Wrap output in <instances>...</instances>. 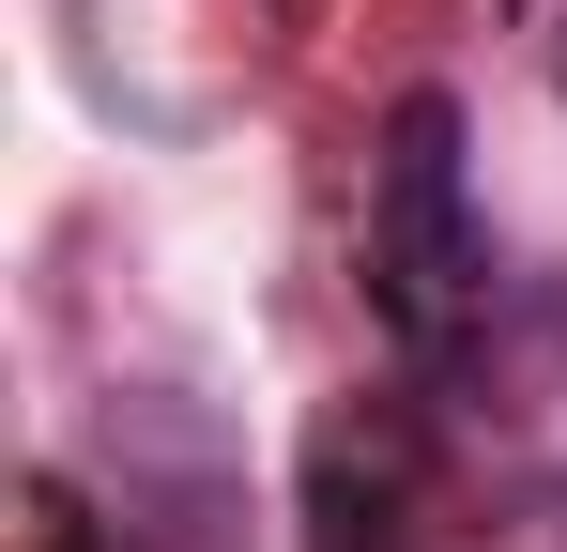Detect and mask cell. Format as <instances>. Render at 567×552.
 <instances>
[{
  "label": "cell",
  "instance_id": "1",
  "mask_svg": "<svg viewBox=\"0 0 567 552\" xmlns=\"http://www.w3.org/2000/svg\"><path fill=\"white\" fill-rule=\"evenodd\" d=\"M369 292L414 354H461L475 307H491V246H475V184H461V108L445 92H399L369 170Z\"/></svg>",
  "mask_w": 567,
  "mask_h": 552
},
{
  "label": "cell",
  "instance_id": "2",
  "mask_svg": "<svg viewBox=\"0 0 567 552\" xmlns=\"http://www.w3.org/2000/svg\"><path fill=\"white\" fill-rule=\"evenodd\" d=\"M307 522H322V552H399V476L369 460V491H353V446L322 430V460H307Z\"/></svg>",
  "mask_w": 567,
  "mask_h": 552
}]
</instances>
